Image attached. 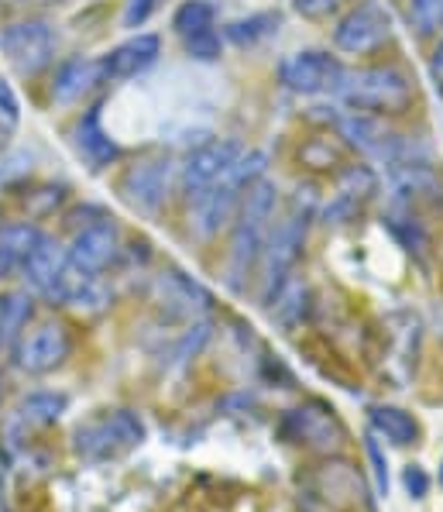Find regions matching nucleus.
Returning <instances> with one entry per match:
<instances>
[{"label":"nucleus","mask_w":443,"mask_h":512,"mask_svg":"<svg viewBox=\"0 0 443 512\" xmlns=\"http://www.w3.org/2000/svg\"><path fill=\"white\" fill-rule=\"evenodd\" d=\"M14 272H21V265L18 262H14V258L11 255H7V251L4 248H0V282H4V279H11V275Z\"/></svg>","instance_id":"33"},{"label":"nucleus","mask_w":443,"mask_h":512,"mask_svg":"<svg viewBox=\"0 0 443 512\" xmlns=\"http://www.w3.org/2000/svg\"><path fill=\"white\" fill-rule=\"evenodd\" d=\"M275 210H279V189L268 183L265 176L244 193L241 207L234 214L231 227V244H227V265H224V282L231 293H244L248 279L255 275L261 251H265L268 231L275 224Z\"/></svg>","instance_id":"1"},{"label":"nucleus","mask_w":443,"mask_h":512,"mask_svg":"<svg viewBox=\"0 0 443 512\" xmlns=\"http://www.w3.org/2000/svg\"><path fill=\"white\" fill-rule=\"evenodd\" d=\"M69 409V396L66 392H52V389H38V392H28L25 399L18 403V413H14V420L21 423V427H49V423L59 420L62 413Z\"/></svg>","instance_id":"24"},{"label":"nucleus","mask_w":443,"mask_h":512,"mask_svg":"<svg viewBox=\"0 0 443 512\" xmlns=\"http://www.w3.org/2000/svg\"><path fill=\"white\" fill-rule=\"evenodd\" d=\"M21 128V100L14 86L0 76V148H7Z\"/></svg>","instance_id":"26"},{"label":"nucleus","mask_w":443,"mask_h":512,"mask_svg":"<svg viewBox=\"0 0 443 512\" xmlns=\"http://www.w3.org/2000/svg\"><path fill=\"white\" fill-rule=\"evenodd\" d=\"M172 31L183 42L189 59L217 62L224 52V35L217 28V7L210 0H183L172 11Z\"/></svg>","instance_id":"11"},{"label":"nucleus","mask_w":443,"mask_h":512,"mask_svg":"<svg viewBox=\"0 0 443 512\" xmlns=\"http://www.w3.org/2000/svg\"><path fill=\"white\" fill-rule=\"evenodd\" d=\"M409 28H416L419 38L443 28V0H409Z\"/></svg>","instance_id":"27"},{"label":"nucleus","mask_w":443,"mask_h":512,"mask_svg":"<svg viewBox=\"0 0 443 512\" xmlns=\"http://www.w3.org/2000/svg\"><path fill=\"white\" fill-rule=\"evenodd\" d=\"M66 255L73 269L104 275L110 265L117 262V255H121V231H117V224L107 214L90 220V224L73 231V241H69Z\"/></svg>","instance_id":"14"},{"label":"nucleus","mask_w":443,"mask_h":512,"mask_svg":"<svg viewBox=\"0 0 443 512\" xmlns=\"http://www.w3.org/2000/svg\"><path fill=\"white\" fill-rule=\"evenodd\" d=\"M162 4H165V0H124L121 25H124V28H131V31L145 28L148 21H152L155 14L162 11Z\"/></svg>","instance_id":"28"},{"label":"nucleus","mask_w":443,"mask_h":512,"mask_svg":"<svg viewBox=\"0 0 443 512\" xmlns=\"http://www.w3.org/2000/svg\"><path fill=\"white\" fill-rule=\"evenodd\" d=\"M334 97L347 110H358V114L395 117L413 107V83L395 66H361L347 69Z\"/></svg>","instance_id":"3"},{"label":"nucleus","mask_w":443,"mask_h":512,"mask_svg":"<svg viewBox=\"0 0 443 512\" xmlns=\"http://www.w3.org/2000/svg\"><path fill=\"white\" fill-rule=\"evenodd\" d=\"M100 80V59H86V55H73V59L59 62L52 73V100L55 104H76L93 90Z\"/></svg>","instance_id":"21"},{"label":"nucleus","mask_w":443,"mask_h":512,"mask_svg":"<svg viewBox=\"0 0 443 512\" xmlns=\"http://www.w3.org/2000/svg\"><path fill=\"white\" fill-rule=\"evenodd\" d=\"M241 152L244 148L231 138L207 141V145H200L196 152H189V159L179 165V193H183V200L189 203L200 193H207V189L237 162Z\"/></svg>","instance_id":"15"},{"label":"nucleus","mask_w":443,"mask_h":512,"mask_svg":"<svg viewBox=\"0 0 443 512\" xmlns=\"http://www.w3.org/2000/svg\"><path fill=\"white\" fill-rule=\"evenodd\" d=\"M35 296L28 289H7L0 293V351H7L21 337V330L31 324Z\"/></svg>","instance_id":"23"},{"label":"nucleus","mask_w":443,"mask_h":512,"mask_svg":"<svg viewBox=\"0 0 443 512\" xmlns=\"http://www.w3.org/2000/svg\"><path fill=\"white\" fill-rule=\"evenodd\" d=\"M4 59L11 62V69L21 80H35L55 62V31L49 21H14L7 25L4 38H0Z\"/></svg>","instance_id":"7"},{"label":"nucleus","mask_w":443,"mask_h":512,"mask_svg":"<svg viewBox=\"0 0 443 512\" xmlns=\"http://www.w3.org/2000/svg\"><path fill=\"white\" fill-rule=\"evenodd\" d=\"M351 0H292V11L303 14L306 21H327L340 14Z\"/></svg>","instance_id":"29"},{"label":"nucleus","mask_w":443,"mask_h":512,"mask_svg":"<svg viewBox=\"0 0 443 512\" xmlns=\"http://www.w3.org/2000/svg\"><path fill=\"white\" fill-rule=\"evenodd\" d=\"M282 28V14L279 11H255L248 18H237L224 28L227 42H234L237 49H255V45L268 42L275 31Z\"/></svg>","instance_id":"25"},{"label":"nucleus","mask_w":443,"mask_h":512,"mask_svg":"<svg viewBox=\"0 0 443 512\" xmlns=\"http://www.w3.org/2000/svg\"><path fill=\"white\" fill-rule=\"evenodd\" d=\"M66 272H69L66 248L55 238H49V234L38 238L31 255L25 258V265H21V275H25L31 296H42L45 303H52V306H55V296H59V286H62V279H66Z\"/></svg>","instance_id":"17"},{"label":"nucleus","mask_w":443,"mask_h":512,"mask_svg":"<svg viewBox=\"0 0 443 512\" xmlns=\"http://www.w3.org/2000/svg\"><path fill=\"white\" fill-rule=\"evenodd\" d=\"M337 135L351 148H358L365 159H375L382 165H399L409 159V145L385 124V117L347 110V114L337 117Z\"/></svg>","instance_id":"10"},{"label":"nucleus","mask_w":443,"mask_h":512,"mask_svg":"<svg viewBox=\"0 0 443 512\" xmlns=\"http://www.w3.org/2000/svg\"><path fill=\"white\" fill-rule=\"evenodd\" d=\"M430 76H433V83H443V38L437 42V49H433V55H430Z\"/></svg>","instance_id":"32"},{"label":"nucleus","mask_w":443,"mask_h":512,"mask_svg":"<svg viewBox=\"0 0 443 512\" xmlns=\"http://www.w3.org/2000/svg\"><path fill=\"white\" fill-rule=\"evenodd\" d=\"M155 299L172 313V317H196L210 306V293L193 282L189 275H183L179 269H169L158 275L155 282Z\"/></svg>","instance_id":"20"},{"label":"nucleus","mask_w":443,"mask_h":512,"mask_svg":"<svg viewBox=\"0 0 443 512\" xmlns=\"http://www.w3.org/2000/svg\"><path fill=\"white\" fill-rule=\"evenodd\" d=\"M402 485H406L409 499H426V492H430V475H426L419 464H409V468L402 471Z\"/></svg>","instance_id":"31"},{"label":"nucleus","mask_w":443,"mask_h":512,"mask_svg":"<svg viewBox=\"0 0 443 512\" xmlns=\"http://www.w3.org/2000/svg\"><path fill=\"white\" fill-rule=\"evenodd\" d=\"M375 189H378V179H375V172H371L368 165H347V169L340 172V179H337L334 203L323 210L327 224H330V220H334V224L351 220L361 207H365V200H371V193H375Z\"/></svg>","instance_id":"19"},{"label":"nucleus","mask_w":443,"mask_h":512,"mask_svg":"<svg viewBox=\"0 0 443 512\" xmlns=\"http://www.w3.org/2000/svg\"><path fill=\"white\" fill-rule=\"evenodd\" d=\"M73 354V334L62 320H42L35 327H25L14 341V368L25 375H49L66 365Z\"/></svg>","instance_id":"8"},{"label":"nucleus","mask_w":443,"mask_h":512,"mask_svg":"<svg viewBox=\"0 0 443 512\" xmlns=\"http://www.w3.org/2000/svg\"><path fill=\"white\" fill-rule=\"evenodd\" d=\"M344 73V62L323 49L292 52L279 62V83L296 97H334L337 86L344 83Z\"/></svg>","instance_id":"6"},{"label":"nucleus","mask_w":443,"mask_h":512,"mask_svg":"<svg viewBox=\"0 0 443 512\" xmlns=\"http://www.w3.org/2000/svg\"><path fill=\"white\" fill-rule=\"evenodd\" d=\"M265 162L268 159L261 152H248V148H244V152L237 155V162L207 189V193H200L196 200L186 203L189 231H193L200 241L217 238L220 227H227L234 220L237 207H241V200L251 189V183H258V179L265 176Z\"/></svg>","instance_id":"2"},{"label":"nucleus","mask_w":443,"mask_h":512,"mask_svg":"<svg viewBox=\"0 0 443 512\" xmlns=\"http://www.w3.org/2000/svg\"><path fill=\"white\" fill-rule=\"evenodd\" d=\"M73 152L90 165L93 172L110 169L121 159V145L110 138V131L104 128V114L100 107H86L73 124Z\"/></svg>","instance_id":"18"},{"label":"nucleus","mask_w":443,"mask_h":512,"mask_svg":"<svg viewBox=\"0 0 443 512\" xmlns=\"http://www.w3.org/2000/svg\"><path fill=\"white\" fill-rule=\"evenodd\" d=\"M392 35V18L378 0H361L347 7L334 25V45L337 52L347 55H371L378 52Z\"/></svg>","instance_id":"9"},{"label":"nucleus","mask_w":443,"mask_h":512,"mask_svg":"<svg viewBox=\"0 0 443 512\" xmlns=\"http://www.w3.org/2000/svg\"><path fill=\"white\" fill-rule=\"evenodd\" d=\"M368 458H371V468H375V488H378V495H389V458H385V451H382V444H378V437L375 433H368Z\"/></svg>","instance_id":"30"},{"label":"nucleus","mask_w":443,"mask_h":512,"mask_svg":"<svg viewBox=\"0 0 443 512\" xmlns=\"http://www.w3.org/2000/svg\"><path fill=\"white\" fill-rule=\"evenodd\" d=\"M310 220H313V203H303V196H296V203L289 207V214L272 224L261 251V303H272L275 293L282 289V282L289 279L296 269L299 255H303L306 234H310Z\"/></svg>","instance_id":"5"},{"label":"nucleus","mask_w":443,"mask_h":512,"mask_svg":"<svg viewBox=\"0 0 443 512\" xmlns=\"http://www.w3.org/2000/svg\"><path fill=\"white\" fill-rule=\"evenodd\" d=\"M368 423H371V433L375 437H385L392 440L395 447H409L419 440V423L409 409L402 406H371L368 409Z\"/></svg>","instance_id":"22"},{"label":"nucleus","mask_w":443,"mask_h":512,"mask_svg":"<svg viewBox=\"0 0 443 512\" xmlns=\"http://www.w3.org/2000/svg\"><path fill=\"white\" fill-rule=\"evenodd\" d=\"M282 437L292 440V444H303L310 451L320 454H334L344 447L347 430L344 423L337 420V413L323 403H306L299 409H289L282 416Z\"/></svg>","instance_id":"12"},{"label":"nucleus","mask_w":443,"mask_h":512,"mask_svg":"<svg viewBox=\"0 0 443 512\" xmlns=\"http://www.w3.org/2000/svg\"><path fill=\"white\" fill-rule=\"evenodd\" d=\"M172 183H176V165L169 159H141L128 165V172L121 176V196L138 214L152 217L165 207Z\"/></svg>","instance_id":"13"},{"label":"nucleus","mask_w":443,"mask_h":512,"mask_svg":"<svg viewBox=\"0 0 443 512\" xmlns=\"http://www.w3.org/2000/svg\"><path fill=\"white\" fill-rule=\"evenodd\" d=\"M440 488H443V461H440Z\"/></svg>","instance_id":"34"},{"label":"nucleus","mask_w":443,"mask_h":512,"mask_svg":"<svg viewBox=\"0 0 443 512\" xmlns=\"http://www.w3.org/2000/svg\"><path fill=\"white\" fill-rule=\"evenodd\" d=\"M145 420L131 409H104L86 416L73 430V454L86 464H107L145 444Z\"/></svg>","instance_id":"4"},{"label":"nucleus","mask_w":443,"mask_h":512,"mask_svg":"<svg viewBox=\"0 0 443 512\" xmlns=\"http://www.w3.org/2000/svg\"><path fill=\"white\" fill-rule=\"evenodd\" d=\"M162 55V38L152 31H138V35L124 38L121 45H114L107 55H100V80L104 83H128L145 76L148 69Z\"/></svg>","instance_id":"16"}]
</instances>
